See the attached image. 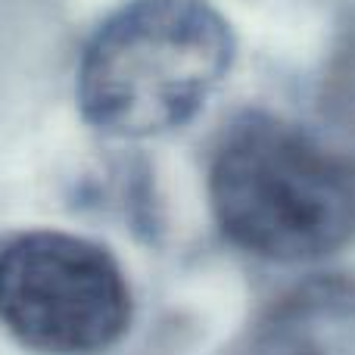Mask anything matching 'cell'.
<instances>
[{"label":"cell","instance_id":"obj_3","mask_svg":"<svg viewBox=\"0 0 355 355\" xmlns=\"http://www.w3.org/2000/svg\"><path fill=\"white\" fill-rule=\"evenodd\" d=\"M131 287L110 250L56 227L0 243V324L41 355H94L131 324Z\"/></svg>","mask_w":355,"mask_h":355},{"label":"cell","instance_id":"obj_2","mask_svg":"<svg viewBox=\"0 0 355 355\" xmlns=\"http://www.w3.org/2000/svg\"><path fill=\"white\" fill-rule=\"evenodd\" d=\"M209 202L237 250L312 262L355 234V162L275 116H243L209 166Z\"/></svg>","mask_w":355,"mask_h":355},{"label":"cell","instance_id":"obj_4","mask_svg":"<svg viewBox=\"0 0 355 355\" xmlns=\"http://www.w3.org/2000/svg\"><path fill=\"white\" fill-rule=\"evenodd\" d=\"M252 355H355V281L315 277L259 321Z\"/></svg>","mask_w":355,"mask_h":355},{"label":"cell","instance_id":"obj_1","mask_svg":"<svg viewBox=\"0 0 355 355\" xmlns=\"http://www.w3.org/2000/svg\"><path fill=\"white\" fill-rule=\"evenodd\" d=\"M234 62V31L209 0H128L78 62V110L110 137H159L209 103Z\"/></svg>","mask_w":355,"mask_h":355}]
</instances>
